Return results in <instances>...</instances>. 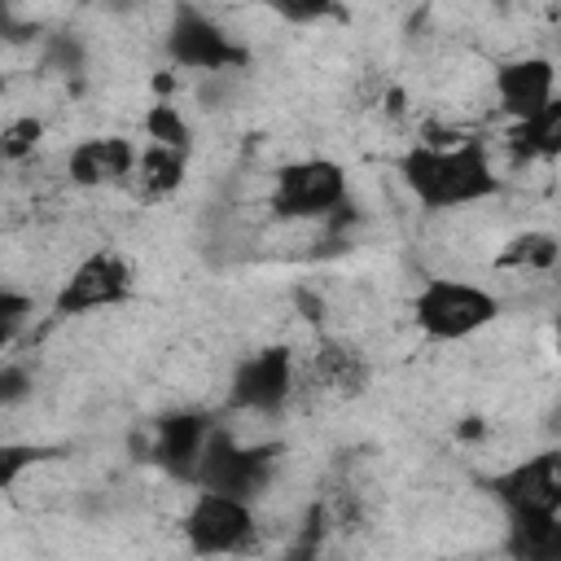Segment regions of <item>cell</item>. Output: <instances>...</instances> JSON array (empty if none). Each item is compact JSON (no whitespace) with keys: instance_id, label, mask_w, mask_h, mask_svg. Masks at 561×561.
<instances>
[{"instance_id":"8fae6325","label":"cell","mask_w":561,"mask_h":561,"mask_svg":"<svg viewBox=\"0 0 561 561\" xmlns=\"http://www.w3.org/2000/svg\"><path fill=\"white\" fill-rule=\"evenodd\" d=\"M136 158H140V149L118 131L88 136L66 153V175H70V184L92 188V193L96 188H127L131 171H136Z\"/></svg>"},{"instance_id":"8992f818","label":"cell","mask_w":561,"mask_h":561,"mask_svg":"<svg viewBox=\"0 0 561 561\" xmlns=\"http://www.w3.org/2000/svg\"><path fill=\"white\" fill-rule=\"evenodd\" d=\"M180 530H184V543H188L197 557L245 552V548L254 543V530H259L254 500L197 486L193 504H188L184 517H180Z\"/></svg>"},{"instance_id":"7c38bea8","label":"cell","mask_w":561,"mask_h":561,"mask_svg":"<svg viewBox=\"0 0 561 561\" xmlns=\"http://www.w3.org/2000/svg\"><path fill=\"white\" fill-rule=\"evenodd\" d=\"M311 386L329 399H355L368 386V359L346 342H320L311 355Z\"/></svg>"},{"instance_id":"5bb4252c","label":"cell","mask_w":561,"mask_h":561,"mask_svg":"<svg viewBox=\"0 0 561 561\" xmlns=\"http://www.w3.org/2000/svg\"><path fill=\"white\" fill-rule=\"evenodd\" d=\"M210 430H215V425H210L206 416H197V412H175V416H167V421L158 425V447H153V451H158V460H162L167 469H175L180 478H193Z\"/></svg>"},{"instance_id":"9c48e42d","label":"cell","mask_w":561,"mask_h":561,"mask_svg":"<svg viewBox=\"0 0 561 561\" xmlns=\"http://www.w3.org/2000/svg\"><path fill=\"white\" fill-rule=\"evenodd\" d=\"M298 386V364H294V351L289 346H263L254 355H245L237 368H232V381H228V403L237 412H254V416H272L289 403Z\"/></svg>"},{"instance_id":"ac0fdd59","label":"cell","mask_w":561,"mask_h":561,"mask_svg":"<svg viewBox=\"0 0 561 561\" xmlns=\"http://www.w3.org/2000/svg\"><path fill=\"white\" fill-rule=\"evenodd\" d=\"M149 145H171V149H193V123L184 118V110L175 101H153L140 118Z\"/></svg>"},{"instance_id":"52a82bcc","label":"cell","mask_w":561,"mask_h":561,"mask_svg":"<svg viewBox=\"0 0 561 561\" xmlns=\"http://www.w3.org/2000/svg\"><path fill=\"white\" fill-rule=\"evenodd\" d=\"M495 504L508 513V522L530 517H561V447L535 451L526 460H513L491 482Z\"/></svg>"},{"instance_id":"3957f363","label":"cell","mask_w":561,"mask_h":561,"mask_svg":"<svg viewBox=\"0 0 561 561\" xmlns=\"http://www.w3.org/2000/svg\"><path fill=\"white\" fill-rule=\"evenodd\" d=\"M346 193H351L346 167L337 158L311 153L276 171L267 206L276 219H329L333 210H346Z\"/></svg>"},{"instance_id":"ffe728a7","label":"cell","mask_w":561,"mask_h":561,"mask_svg":"<svg viewBox=\"0 0 561 561\" xmlns=\"http://www.w3.org/2000/svg\"><path fill=\"white\" fill-rule=\"evenodd\" d=\"M280 22L289 26H311V22H324V18H337L342 4L337 0H263Z\"/></svg>"},{"instance_id":"d6986e66","label":"cell","mask_w":561,"mask_h":561,"mask_svg":"<svg viewBox=\"0 0 561 561\" xmlns=\"http://www.w3.org/2000/svg\"><path fill=\"white\" fill-rule=\"evenodd\" d=\"M39 140H44V123L35 114H22V118H9L4 123L0 153H4V162H22V158H31L39 149Z\"/></svg>"},{"instance_id":"7a4b0ae2","label":"cell","mask_w":561,"mask_h":561,"mask_svg":"<svg viewBox=\"0 0 561 561\" xmlns=\"http://www.w3.org/2000/svg\"><path fill=\"white\" fill-rule=\"evenodd\" d=\"M504 302L486 285L460 276H430L412 298V320L430 342H469L500 320Z\"/></svg>"},{"instance_id":"44dd1931","label":"cell","mask_w":561,"mask_h":561,"mask_svg":"<svg viewBox=\"0 0 561 561\" xmlns=\"http://www.w3.org/2000/svg\"><path fill=\"white\" fill-rule=\"evenodd\" d=\"M35 311V298L18 294V289H0V333L4 342H13V333L22 329V320Z\"/></svg>"},{"instance_id":"4fadbf2b","label":"cell","mask_w":561,"mask_h":561,"mask_svg":"<svg viewBox=\"0 0 561 561\" xmlns=\"http://www.w3.org/2000/svg\"><path fill=\"white\" fill-rule=\"evenodd\" d=\"M188 175V149H171V145H145L131 171V197L140 202H162L171 197Z\"/></svg>"},{"instance_id":"277c9868","label":"cell","mask_w":561,"mask_h":561,"mask_svg":"<svg viewBox=\"0 0 561 561\" xmlns=\"http://www.w3.org/2000/svg\"><path fill=\"white\" fill-rule=\"evenodd\" d=\"M162 48L180 70H193V75H224V70H241L250 61V48L237 44L224 22H215L206 9H197L188 0L175 4Z\"/></svg>"},{"instance_id":"e0dca14e","label":"cell","mask_w":561,"mask_h":561,"mask_svg":"<svg viewBox=\"0 0 561 561\" xmlns=\"http://www.w3.org/2000/svg\"><path fill=\"white\" fill-rule=\"evenodd\" d=\"M508 552H517V557H543V561H561V517L508 522Z\"/></svg>"},{"instance_id":"5b68a950","label":"cell","mask_w":561,"mask_h":561,"mask_svg":"<svg viewBox=\"0 0 561 561\" xmlns=\"http://www.w3.org/2000/svg\"><path fill=\"white\" fill-rule=\"evenodd\" d=\"M136 289V267L127 263L123 250L114 245H96L88 250L70 272L66 280L57 285L53 294V316L70 320V316H92V311H105V307H118L127 302Z\"/></svg>"},{"instance_id":"6da1fadb","label":"cell","mask_w":561,"mask_h":561,"mask_svg":"<svg viewBox=\"0 0 561 561\" xmlns=\"http://www.w3.org/2000/svg\"><path fill=\"white\" fill-rule=\"evenodd\" d=\"M394 171L421 210H460L500 193V175L486 140L478 136H425L394 158Z\"/></svg>"},{"instance_id":"ba28073f","label":"cell","mask_w":561,"mask_h":561,"mask_svg":"<svg viewBox=\"0 0 561 561\" xmlns=\"http://www.w3.org/2000/svg\"><path fill=\"white\" fill-rule=\"evenodd\" d=\"M193 482L210 486V491H228V495L254 500L272 482V447L241 443L232 430L215 425L206 447H202V460L193 469Z\"/></svg>"},{"instance_id":"30bf717a","label":"cell","mask_w":561,"mask_h":561,"mask_svg":"<svg viewBox=\"0 0 561 561\" xmlns=\"http://www.w3.org/2000/svg\"><path fill=\"white\" fill-rule=\"evenodd\" d=\"M491 92H495V105L508 123H522L530 114H539L552 96H557V66L548 57H508L495 66L491 75Z\"/></svg>"},{"instance_id":"9a60e30c","label":"cell","mask_w":561,"mask_h":561,"mask_svg":"<svg viewBox=\"0 0 561 561\" xmlns=\"http://www.w3.org/2000/svg\"><path fill=\"white\" fill-rule=\"evenodd\" d=\"M561 263V237L548 232V228H526V232H513L500 254H495V267L500 272H522V276H539V272H552Z\"/></svg>"},{"instance_id":"2e32d148","label":"cell","mask_w":561,"mask_h":561,"mask_svg":"<svg viewBox=\"0 0 561 561\" xmlns=\"http://www.w3.org/2000/svg\"><path fill=\"white\" fill-rule=\"evenodd\" d=\"M504 140H508V149H513L517 158H535V162L561 158V92H557L539 114L513 123Z\"/></svg>"},{"instance_id":"603a6c76","label":"cell","mask_w":561,"mask_h":561,"mask_svg":"<svg viewBox=\"0 0 561 561\" xmlns=\"http://www.w3.org/2000/svg\"><path fill=\"white\" fill-rule=\"evenodd\" d=\"M552 22H561V0H552Z\"/></svg>"},{"instance_id":"7402d4cb","label":"cell","mask_w":561,"mask_h":561,"mask_svg":"<svg viewBox=\"0 0 561 561\" xmlns=\"http://www.w3.org/2000/svg\"><path fill=\"white\" fill-rule=\"evenodd\" d=\"M552 351L561 355V316H557V324H552Z\"/></svg>"}]
</instances>
